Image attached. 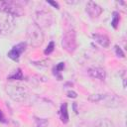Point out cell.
Returning <instances> with one entry per match:
<instances>
[{"instance_id": "1", "label": "cell", "mask_w": 127, "mask_h": 127, "mask_svg": "<svg viewBox=\"0 0 127 127\" xmlns=\"http://www.w3.org/2000/svg\"><path fill=\"white\" fill-rule=\"evenodd\" d=\"M26 36L28 43L34 48L40 47L44 42V33L42 31V28H40L36 23H31L28 26Z\"/></svg>"}, {"instance_id": "2", "label": "cell", "mask_w": 127, "mask_h": 127, "mask_svg": "<svg viewBox=\"0 0 127 127\" xmlns=\"http://www.w3.org/2000/svg\"><path fill=\"white\" fill-rule=\"evenodd\" d=\"M6 92L9 97L17 102H24L29 97V91L25 86L9 84L6 86Z\"/></svg>"}, {"instance_id": "3", "label": "cell", "mask_w": 127, "mask_h": 127, "mask_svg": "<svg viewBox=\"0 0 127 127\" xmlns=\"http://www.w3.org/2000/svg\"><path fill=\"white\" fill-rule=\"evenodd\" d=\"M62 47L69 54L73 53L76 50V34L73 29H68L64 33L62 39Z\"/></svg>"}, {"instance_id": "4", "label": "cell", "mask_w": 127, "mask_h": 127, "mask_svg": "<svg viewBox=\"0 0 127 127\" xmlns=\"http://www.w3.org/2000/svg\"><path fill=\"white\" fill-rule=\"evenodd\" d=\"M15 27V19L9 13L0 11V35H7L13 31Z\"/></svg>"}, {"instance_id": "5", "label": "cell", "mask_w": 127, "mask_h": 127, "mask_svg": "<svg viewBox=\"0 0 127 127\" xmlns=\"http://www.w3.org/2000/svg\"><path fill=\"white\" fill-rule=\"evenodd\" d=\"M0 11H4L17 17H20L25 13L23 7L15 1H0Z\"/></svg>"}, {"instance_id": "6", "label": "cell", "mask_w": 127, "mask_h": 127, "mask_svg": "<svg viewBox=\"0 0 127 127\" xmlns=\"http://www.w3.org/2000/svg\"><path fill=\"white\" fill-rule=\"evenodd\" d=\"M35 21H36V24L40 28L50 27L54 23V15L50 11L42 10V11H39L36 13Z\"/></svg>"}, {"instance_id": "7", "label": "cell", "mask_w": 127, "mask_h": 127, "mask_svg": "<svg viewBox=\"0 0 127 127\" xmlns=\"http://www.w3.org/2000/svg\"><path fill=\"white\" fill-rule=\"evenodd\" d=\"M26 50V43L22 42V43H19L17 45H15L9 52H8V57L13 60V61H18L20 56L22 55V53Z\"/></svg>"}, {"instance_id": "8", "label": "cell", "mask_w": 127, "mask_h": 127, "mask_svg": "<svg viewBox=\"0 0 127 127\" xmlns=\"http://www.w3.org/2000/svg\"><path fill=\"white\" fill-rule=\"evenodd\" d=\"M86 12L87 14L91 17V18H97L100 16V14L102 13V8L95 2L93 1H89L86 4Z\"/></svg>"}, {"instance_id": "9", "label": "cell", "mask_w": 127, "mask_h": 127, "mask_svg": "<svg viewBox=\"0 0 127 127\" xmlns=\"http://www.w3.org/2000/svg\"><path fill=\"white\" fill-rule=\"evenodd\" d=\"M89 76L93 78H97L100 80H104L106 77V71L102 67H90L87 70Z\"/></svg>"}, {"instance_id": "10", "label": "cell", "mask_w": 127, "mask_h": 127, "mask_svg": "<svg viewBox=\"0 0 127 127\" xmlns=\"http://www.w3.org/2000/svg\"><path fill=\"white\" fill-rule=\"evenodd\" d=\"M92 38L95 42H97L100 46H102L103 48H107L109 47V44H110V41H109V38L106 36V35H101V34H93L92 35Z\"/></svg>"}, {"instance_id": "11", "label": "cell", "mask_w": 127, "mask_h": 127, "mask_svg": "<svg viewBox=\"0 0 127 127\" xmlns=\"http://www.w3.org/2000/svg\"><path fill=\"white\" fill-rule=\"evenodd\" d=\"M60 117H61L62 122H64V123H67L68 122L69 116H68L67 103L66 102H64V103H63L61 105V108H60Z\"/></svg>"}, {"instance_id": "12", "label": "cell", "mask_w": 127, "mask_h": 127, "mask_svg": "<svg viewBox=\"0 0 127 127\" xmlns=\"http://www.w3.org/2000/svg\"><path fill=\"white\" fill-rule=\"evenodd\" d=\"M94 127H115V126H114V124H113L109 119L104 118V119L98 120V121L95 123Z\"/></svg>"}, {"instance_id": "13", "label": "cell", "mask_w": 127, "mask_h": 127, "mask_svg": "<svg viewBox=\"0 0 127 127\" xmlns=\"http://www.w3.org/2000/svg\"><path fill=\"white\" fill-rule=\"evenodd\" d=\"M64 68V63H59L57 65H56V67L54 68V74L61 80L62 79V75H61V72H62V70Z\"/></svg>"}, {"instance_id": "14", "label": "cell", "mask_w": 127, "mask_h": 127, "mask_svg": "<svg viewBox=\"0 0 127 127\" xmlns=\"http://www.w3.org/2000/svg\"><path fill=\"white\" fill-rule=\"evenodd\" d=\"M104 97V94H101V93H95V94H90L88 96V100L91 101V102H100Z\"/></svg>"}, {"instance_id": "15", "label": "cell", "mask_w": 127, "mask_h": 127, "mask_svg": "<svg viewBox=\"0 0 127 127\" xmlns=\"http://www.w3.org/2000/svg\"><path fill=\"white\" fill-rule=\"evenodd\" d=\"M22 78H23V72L20 68H18L8 76V79H22Z\"/></svg>"}, {"instance_id": "16", "label": "cell", "mask_w": 127, "mask_h": 127, "mask_svg": "<svg viewBox=\"0 0 127 127\" xmlns=\"http://www.w3.org/2000/svg\"><path fill=\"white\" fill-rule=\"evenodd\" d=\"M118 24H119V13L114 12L113 13V18H112V21H111V25L114 29H117Z\"/></svg>"}, {"instance_id": "17", "label": "cell", "mask_w": 127, "mask_h": 127, "mask_svg": "<svg viewBox=\"0 0 127 127\" xmlns=\"http://www.w3.org/2000/svg\"><path fill=\"white\" fill-rule=\"evenodd\" d=\"M37 126L38 127H46L48 125V120L45 118H37Z\"/></svg>"}, {"instance_id": "18", "label": "cell", "mask_w": 127, "mask_h": 127, "mask_svg": "<svg viewBox=\"0 0 127 127\" xmlns=\"http://www.w3.org/2000/svg\"><path fill=\"white\" fill-rule=\"evenodd\" d=\"M54 49H55V43H54V42H50V44L48 45V47H47L46 50L44 51L45 55H50V54L54 51Z\"/></svg>"}, {"instance_id": "19", "label": "cell", "mask_w": 127, "mask_h": 127, "mask_svg": "<svg viewBox=\"0 0 127 127\" xmlns=\"http://www.w3.org/2000/svg\"><path fill=\"white\" fill-rule=\"evenodd\" d=\"M114 49H115V53H116V55H117V57H120V58H124L125 56H124V53H123V51L121 50V48L119 47V46H115L114 47Z\"/></svg>"}, {"instance_id": "20", "label": "cell", "mask_w": 127, "mask_h": 127, "mask_svg": "<svg viewBox=\"0 0 127 127\" xmlns=\"http://www.w3.org/2000/svg\"><path fill=\"white\" fill-rule=\"evenodd\" d=\"M66 95H67L68 98H76L77 97V93L75 91H73V90H68L66 92Z\"/></svg>"}, {"instance_id": "21", "label": "cell", "mask_w": 127, "mask_h": 127, "mask_svg": "<svg viewBox=\"0 0 127 127\" xmlns=\"http://www.w3.org/2000/svg\"><path fill=\"white\" fill-rule=\"evenodd\" d=\"M47 3H49V4H51V5H53L54 7H56L57 9H59L60 7H59V4L57 3V2H55V1H51V0H48L47 1Z\"/></svg>"}, {"instance_id": "22", "label": "cell", "mask_w": 127, "mask_h": 127, "mask_svg": "<svg viewBox=\"0 0 127 127\" xmlns=\"http://www.w3.org/2000/svg\"><path fill=\"white\" fill-rule=\"evenodd\" d=\"M0 122H2V123H5V122H6L5 116H4L3 112H2V110H0Z\"/></svg>"}]
</instances>
